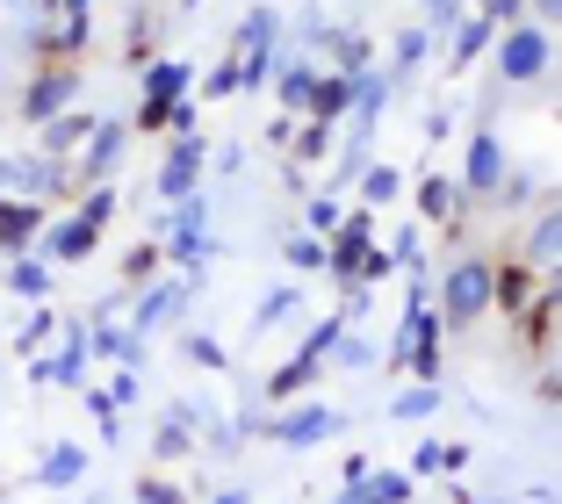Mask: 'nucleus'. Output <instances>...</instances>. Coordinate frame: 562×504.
Returning a JSON list of instances; mask_svg holds the SVG:
<instances>
[{"label": "nucleus", "instance_id": "393cba45", "mask_svg": "<svg viewBox=\"0 0 562 504\" xmlns=\"http://www.w3.org/2000/svg\"><path fill=\"white\" fill-rule=\"evenodd\" d=\"M483 44H491V22H483V15H469V22H462V36H454V66H469V58H476Z\"/></svg>", "mask_w": 562, "mask_h": 504}, {"label": "nucleus", "instance_id": "72a5a7b5", "mask_svg": "<svg viewBox=\"0 0 562 504\" xmlns=\"http://www.w3.org/2000/svg\"><path fill=\"white\" fill-rule=\"evenodd\" d=\"M137 504H188L173 483H137Z\"/></svg>", "mask_w": 562, "mask_h": 504}, {"label": "nucleus", "instance_id": "cd10ccee", "mask_svg": "<svg viewBox=\"0 0 562 504\" xmlns=\"http://www.w3.org/2000/svg\"><path fill=\"white\" fill-rule=\"evenodd\" d=\"M361 188H368V202H397V188H404V180H397V166H368V180H361Z\"/></svg>", "mask_w": 562, "mask_h": 504}, {"label": "nucleus", "instance_id": "5701e85b", "mask_svg": "<svg viewBox=\"0 0 562 504\" xmlns=\"http://www.w3.org/2000/svg\"><path fill=\"white\" fill-rule=\"evenodd\" d=\"M418 202H426V216H454V210H462V188H454V180H426Z\"/></svg>", "mask_w": 562, "mask_h": 504}, {"label": "nucleus", "instance_id": "0eeeda50", "mask_svg": "<svg viewBox=\"0 0 562 504\" xmlns=\"http://www.w3.org/2000/svg\"><path fill=\"white\" fill-rule=\"evenodd\" d=\"M202 216H210V202H202V195H188L181 224H173V245H166V253H173L181 267H202V260L216 253V245H210V231H202Z\"/></svg>", "mask_w": 562, "mask_h": 504}, {"label": "nucleus", "instance_id": "6ab92c4d", "mask_svg": "<svg viewBox=\"0 0 562 504\" xmlns=\"http://www.w3.org/2000/svg\"><path fill=\"white\" fill-rule=\"evenodd\" d=\"M80 137H94V123H87V115H50V123H44V159H66Z\"/></svg>", "mask_w": 562, "mask_h": 504}, {"label": "nucleus", "instance_id": "c9c22d12", "mask_svg": "<svg viewBox=\"0 0 562 504\" xmlns=\"http://www.w3.org/2000/svg\"><path fill=\"white\" fill-rule=\"evenodd\" d=\"M109 404H137V374H131V368L116 374V390H109Z\"/></svg>", "mask_w": 562, "mask_h": 504}, {"label": "nucleus", "instance_id": "7ed1b4c3", "mask_svg": "<svg viewBox=\"0 0 562 504\" xmlns=\"http://www.w3.org/2000/svg\"><path fill=\"white\" fill-rule=\"evenodd\" d=\"M432 346H440V310H426L412 295V310H404V339H397V360L404 368H418V382H432V368H440V354H432Z\"/></svg>", "mask_w": 562, "mask_h": 504}, {"label": "nucleus", "instance_id": "c756f323", "mask_svg": "<svg viewBox=\"0 0 562 504\" xmlns=\"http://www.w3.org/2000/svg\"><path fill=\"white\" fill-rule=\"evenodd\" d=\"M80 216H87V224L101 231V224H109V216H116V188H94V195H87V210H80Z\"/></svg>", "mask_w": 562, "mask_h": 504}, {"label": "nucleus", "instance_id": "2f4dec72", "mask_svg": "<svg viewBox=\"0 0 562 504\" xmlns=\"http://www.w3.org/2000/svg\"><path fill=\"white\" fill-rule=\"evenodd\" d=\"M188 360H202V368H224V346H216V339H202V332H195V339H188Z\"/></svg>", "mask_w": 562, "mask_h": 504}, {"label": "nucleus", "instance_id": "9b49d317", "mask_svg": "<svg viewBox=\"0 0 562 504\" xmlns=\"http://www.w3.org/2000/svg\"><path fill=\"white\" fill-rule=\"evenodd\" d=\"M462 173H469V188H476V195H491L497 180H505V152H497V137H491V131H476V137H469Z\"/></svg>", "mask_w": 562, "mask_h": 504}, {"label": "nucleus", "instance_id": "2eb2a0df", "mask_svg": "<svg viewBox=\"0 0 562 504\" xmlns=\"http://www.w3.org/2000/svg\"><path fill=\"white\" fill-rule=\"evenodd\" d=\"M94 238H101V231L87 224V216H72V224H58V231L44 238V253H50V260H72V267H80L87 253H94Z\"/></svg>", "mask_w": 562, "mask_h": 504}, {"label": "nucleus", "instance_id": "412c9836", "mask_svg": "<svg viewBox=\"0 0 562 504\" xmlns=\"http://www.w3.org/2000/svg\"><path fill=\"white\" fill-rule=\"evenodd\" d=\"M555 245H562V216L541 210V224H533V238H527V267H555Z\"/></svg>", "mask_w": 562, "mask_h": 504}, {"label": "nucleus", "instance_id": "f03ea898", "mask_svg": "<svg viewBox=\"0 0 562 504\" xmlns=\"http://www.w3.org/2000/svg\"><path fill=\"white\" fill-rule=\"evenodd\" d=\"M267 58H274V15H267V8H252V15L238 22V44H232L238 87H260L267 80Z\"/></svg>", "mask_w": 562, "mask_h": 504}, {"label": "nucleus", "instance_id": "9d476101", "mask_svg": "<svg viewBox=\"0 0 562 504\" xmlns=\"http://www.w3.org/2000/svg\"><path fill=\"white\" fill-rule=\"evenodd\" d=\"M72 87H80V72H66V66H50L44 80H36L30 94H22V109H30L36 123H50V115H58V109H66V101H72Z\"/></svg>", "mask_w": 562, "mask_h": 504}, {"label": "nucleus", "instance_id": "a878e982", "mask_svg": "<svg viewBox=\"0 0 562 504\" xmlns=\"http://www.w3.org/2000/svg\"><path fill=\"white\" fill-rule=\"evenodd\" d=\"M432 404H440V390H432V382H418V390H404L390 411H397V418H432Z\"/></svg>", "mask_w": 562, "mask_h": 504}, {"label": "nucleus", "instance_id": "f704fd0d", "mask_svg": "<svg viewBox=\"0 0 562 504\" xmlns=\"http://www.w3.org/2000/svg\"><path fill=\"white\" fill-rule=\"evenodd\" d=\"M325 137H331L325 123H311V131H303V159H325Z\"/></svg>", "mask_w": 562, "mask_h": 504}, {"label": "nucleus", "instance_id": "e433bc0d", "mask_svg": "<svg viewBox=\"0 0 562 504\" xmlns=\"http://www.w3.org/2000/svg\"><path fill=\"white\" fill-rule=\"evenodd\" d=\"M426 15L432 22H454V15H462V0H426Z\"/></svg>", "mask_w": 562, "mask_h": 504}, {"label": "nucleus", "instance_id": "423d86ee", "mask_svg": "<svg viewBox=\"0 0 562 504\" xmlns=\"http://www.w3.org/2000/svg\"><path fill=\"white\" fill-rule=\"evenodd\" d=\"M497 66H505V80H541L548 72V36L541 30H513L505 51H497Z\"/></svg>", "mask_w": 562, "mask_h": 504}, {"label": "nucleus", "instance_id": "f3484780", "mask_svg": "<svg viewBox=\"0 0 562 504\" xmlns=\"http://www.w3.org/2000/svg\"><path fill=\"white\" fill-rule=\"evenodd\" d=\"M353 101V72H317L311 80V101H303V109H317V123H325V115H339Z\"/></svg>", "mask_w": 562, "mask_h": 504}, {"label": "nucleus", "instance_id": "ea45409f", "mask_svg": "<svg viewBox=\"0 0 562 504\" xmlns=\"http://www.w3.org/2000/svg\"><path fill=\"white\" fill-rule=\"evenodd\" d=\"M210 504H246V490H216V497Z\"/></svg>", "mask_w": 562, "mask_h": 504}, {"label": "nucleus", "instance_id": "4be33fe9", "mask_svg": "<svg viewBox=\"0 0 562 504\" xmlns=\"http://www.w3.org/2000/svg\"><path fill=\"white\" fill-rule=\"evenodd\" d=\"M311 80H317L311 58H289V66H281V109H303V101H311Z\"/></svg>", "mask_w": 562, "mask_h": 504}, {"label": "nucleus", "instance_id": "c85d7f7f", "mask_svg": "<svg viewBox=\"0 0 562 504\" xmlns=\"http://www.w3.org/2000/svg\"><path fill=\"white\" fill-rule=\"evenodd\" d=\"M44 267H36V260H15V267H8V289H15V295H44Z\"/></svg>", "mask_w": 562, "mask_h": 504}, {"label": "nucleus", "instance_id": "6e6552de", "mask_svg": "<svg viewBox=\"0 0 562 504\" xmlns=\"http://www.w3.org/2000/svg\"><path fill=\"white\" fill-rule=\"evenodd\" d=\"M331 433H339V411H325V404H303V411H289V418H274L281 447H317V439H331Z\"/></svg>", "mask_w": 562, "mask_h": 504}, {"label": "nucleus", "instance_id": "473e14b6", "mask_svg": "<svg viewBox=\"0 0 562 504\" xmlns=\"http://www.w3.org/2000/svg\"><path fill=\"white\" fill-rule=\"evenodd\" d=\"M151 267H159V253L145 245V253H131V260H123V281H151Z\"/></svg>", "mask_w": 562, "mask_h": 504}, {"label": "nucleus", "instance_id": "a19ab883", "mask_svg": "<svg viewBox=\"0 0 562 504\" xmlns=\"http://www.w3.org/2000/svg\"><path fill=\"white\" fill-rule=\"evenodd\" d=\"M0 72H8V66H0Z\"/></svg>", "mask_w": 562, "mask_h": 504}, {"label": "nucleus", "instance_id": "4c0bfd02", "mask_svg": "<svg viewBox=\"0 0 562 504\" xmlns=\"http://www.w3.org/2000/svg\"><path fill=\"white\" fill-rule=\"evenodd\" d=\"M8 188H15V159H0V202H8Z\"/></svg>", "mask_w": 562, "mask_h": 504}, {"label": "nucleus", "instance_id": "39448f33", "mask_svg": "<svg viewBox=\"0 0 562 504\" xmlns=\"http://www.w3.org/2000/svg\"><path fill=\"white\" fill-rule=\"evenodd\" d=\"M404 497H412V475H375L368 461H353L347 490H339V504H404Z\"/></svg>", "mask_w": 562, "mask_h": 504}, {"label": "nucleus", "instance_id": "ddd939ff", "mask_svg": "<svg viewBox=\"0 0 562 504\" xmlns=\"http://www.w3.org/2000/svg\"><path fill=\"white\" fill-rule=\"evenodd\" d=\"M87 354H94V346H87V325H72L66 332V346H58V360H50V382H66V390H80V382H87Z\"/></svg>", "mask_w": 562, "mask_h": 504}, {"label": "nucleus", "instance_id": "bb28decb", "mask_svg": "<svg viewBox=\"0 0 562 504\" xmlns=\"http://www.w3.org/2000/svg\"><path fill=\"white\" fill-rule=\"evenodd\" d=\"M418 58H426V22H418V30H404V36H397V72H390V80H404V72L418 66Z\"/></svg>", "mask_w": 562, "mask_h": 504}, {"label": "nucleus", "instance_id": "1a4fd4ad", "mask_svg": "<svg viewBox=\"0 0 562 504\" xmlns=\"http://www.w3.org/2000/svg\"><path fill=\"white\" fill-rule=\"evenodd\" d=\"M195 173H202V137L188 131L181 145L166 152V166H159V195H173V202H181V195H195Z\"/></svg>", "mask_w": 562, "mask_h": 504}, {"label": "nucleus", "instance_id": "f8f14e48", "mask_svg": "<svg viewBox=\"0 0 562 504\" xmlns=\"http://www.w3.org/2000/svg\"><path fill=\"white\" fill-rule=\"evenodd\" d=\"M188 303V281H159V289H145V303H137V332L131 339H145V332L173 325V310Z\"/></svg>", "mask_w": 562, "mask_h": 504}, {"label": "nucleus", "instance_id": "a211bd4d", "mask_svg": "<svg viewBox=\"0 0 562 504\" xmlns=\"http://www.w3.org/2000/svg\"><path fill=\"white\" fill-rule=\"evenodd\" d=\"M123 145H131V131H123V123H94V145H87V173H109V166L123 159Z\"/></svg>", "mask_w": 562, "mask_h": 504}, {"label": "nucleus", "instance_id": "b1692460", "mask_svg": "<svg viewBox=\"0 0 562 504\" xmlns=\"http://www.w3.org/2000/svg\"><path fill=\"white\" fill-rule=\"evenodd\" d=\"M281 317H296V289H274V295H267V303H260V317H252V332H274Z\"/></svg>", "mask_w": 562, "mask_h": 504}, {"label": "nucleus", "instance_id": "58836bf2", "mask_svg": "<svg viewBox=\"0 0 562 504\" xmlns=\"http://www.w3.org/2000/svg\"><path fill=\"white\" fill-rule=\"evenodd\" d=\"M555 8H562V0H533V15H541V22H555Z\"/></svg>", "mask_w": 562, "mask_h": 504}, {"label": "nucleus", "instance_id": "4468645a", "mask_svg": "<svg viewBox=\"0 0 562 504\" xmlns=\"http://www.w3.org/2000/svg\"><path fill=\"white\" fill-rule=\"evenodd\" d=\"M80 475H87V447H72V439H66V447H50V455H44L36 483H44V490H72Z\"/></svg>", "mask_w": 562, "mask_h": 504}, {"label": "nucleus", "instance_id": "7c9ffc66", "mask_svg": "<svg viewBox=\"0 0 562 504\" xmlns=\"http://www.w3.org/2000/svg\"><path fill=\"white\" fill-rule=\"evenodd\" d=\"M281 260H289V267H325V245H317V238H289Z\"/></svg>", "mask_w": 562, "mask_h": 504}, {"label": "nucleus", "instance_id": "aec40b11", "mask_svg": "<svg viewBox=\"0 0 562 504\" xmlns=\"http://www.w3.org/2000/svg\"><path fill=\"white\" fill-rule=\"evenodd\" d=\"M188 447H195V411L173 404V411H166V425H159V455L173 461V455H188Z\"/></svg>", "mask_w": 562, "mask_h": 504}, {"label": "nucleus", "instance_id": "dca6fc26", "mask_svg": "<svg viewBox=\"0 0 562 504\" xmlns=\"http://www.w3.org/2000/svg\"><path fill=\"white\" fill-rule=\"evenodd\" d=\"M36 224H44L36 202H0V245H8V253H22V245L36 238Z\"/></svg>", "mask_w": 562, "mask_h": 504}, {"label": "nucleus", "instance_id": "f257e3e1", "mask_svg": "<svg viewBox=\"0 0 562 504\" xmlns=\"http://www.w3.org/2000/svg\"><path fill=\"white\" fill-rule=\"evenodd\" d=\"M491 295H497V275L483 260H462L440 289V325H476L483 310H491Z\"/></svg>", "mask_w": 562, "mask_h": 504}, {"label": "nucleus", "instance_id": "20e7f679", "mask_svg": "<svg viewBox=\"0 0 562 504\" xmlns=\"http://www.w3.org/2000/svg\"><path fill=\"white\" fill-rule=\"evenodd\" d=\"M188 80H195L188 66H151L145 72V109H137V123H145V131H159L166 115H173V101L188 94Z\"/></svg>", "mask_w": 562, "mask_h": 504}]
</instances>
